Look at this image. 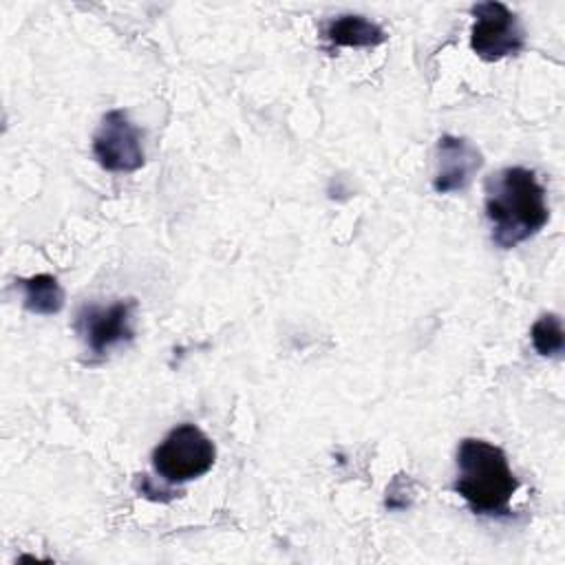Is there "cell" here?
Wrapping results in <instances>:
<instances>
[{"label": "cell", "instance_id": "8992f818", "mask_svg": "<svg viewBox=\"0 0 565 565\" xmlns=\"http://www.w3.org/2000/svg\"><path fill=\"white\" fill-rule=\"evenodd\" d=\"M132 311L135 300H119L108 307L84 305L77 311L75 329L90 353L104 355L113 347L132 340Z\"/></svg>", "mask_w": 565, "mask_h": 565}, {"label": "cell", "instance_id": "3957f363", "mask_svg": "<svg viewBox=\"0 0 565 565\" xmlns=\"http://www.w3.org/2000/svg\"><path fill=\"white\" fill-rule=\"evenodd\" d=\"M216 459L212 439L194 424L174 426L152 450V468L168 483L203 477Z\"/></svg>", "mask_w": 565, "mask_h": 565}, {"label": "cell", "instance_id": "5b68a950", "mask_svg": "<svg viewBox=\"0 0 565 565\" xmlns=\"http://www.w3.org/2000/svg\"><path fill=\"white\" fill-rule=\"evenodd\" d=\"M143 132L121 108L108 110L93 137V154L108 172H135L146 163Z\"/></svg>", "mask_w": 565, "mask_h": 565}, {"label": "cell", "instance_id": "7a4b0ae2", "mask_svg": "<svg viewBox=\"0 0 565 565\" xmlns=\"http://www.w3.org/2000/svg\"><path fill=\"white\" fill-rule=\"evenodd\" d=\"M457 479L452 490L475 514L505 516L519 488L505 452L483 439H461L457 448Z\"/></svg>", "mask_w": 565, "mask_h": 565}, {"label": "cell", "instance_id": "ba28073f", "mask_svg": "<svg viewBox=\"0 0 565 565\" xmlns=\"http://www.w3.org/2000/svg\"><path fill=\"white\" fill-rule=\"evenodd\" d=\"M324 38L333 46H377L386 40V33L362 15H340L327 22Z\"/></svg>", "mask_w": 565, "mask_h": 565}, {"label": "cell", "instance_id": "6da1fadb", "mask_svg": "<svg viewBox=\"0 0 565 565\" xmlns=\"http://www.w3.org/2000/svg\"><path fill=\"white\" fill-rule=\"evenodd\" d=\"M486 216L492 225V241L503 249L539 234L550 218V210L536 172L510 166L490 174L486 179Z\"/></svg>", "mask_w": 565, "mask_h": 565}, {"label": "cell", "instance_id": "30bf717a", "mask_svg": "<svg viewBox=\"0 0 565 565\" xmlns=\"http://www.w3.org/2000/svg\"><path fill=\"white\" fill-rule=\"evenodd\" d=\"M532 344L539 355L543 358H556L565 349V333H563V322L556 313H543L530 331Z\"/></svg>", "mask_w": 565, "mask_h": 565}, {"label": "cell", "instance_id": "9c48e42d", "mask_svg": "<svg viewBox=\"0 0 565 565\" xmlns=\"http://www.w3.org/2000/svg\"><path fill=\"white\" fill-rule=\"evenodd\" d=\"M22 296H24V307L31 313L38 316H53L64 307V289L57 282L55 276L51 274H38L31 278H20L18 280Z\"/></svg>", "mask_w": 565, "mask_h": 565}, {"label": "cell", "instance_id": "277c9868", "mask_svg": "<svg viewBox=\"0 0 565 565\" xmlns=\"http://www.w3.org/2000/svg\"><path fill=\"white\" fill-rule=\"evenodd\" d=\"M472 15L470 46L481 60L497 62L523 51L525 31L510 7L497 0L479 2L472 7Z\"/></svg>", "mask_w": 565, "mask_h": 565}, {"label": "cell", "instance_id": "52a82bcc", "mask_svg": "<svg viewBox=\"0 0 565 565\" xmlns=\"http://www.w3.org/2000/svg\"><path fill=\"white\" fill-rule=\"evenodd\" d=\"M481 152L463 137L444 135L435 146L433 190L439 194L461 192L481 168Z\"/></svg>", "mask_w": 565, "mask_h": 565}]
</instances>
